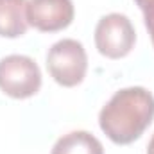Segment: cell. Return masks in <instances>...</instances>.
Masks as SVG:
<instances>
[{
  "instance_id": "6da1fadb",
  "label": "cell",
  "mask_w": 154,
  "mask_h": 154,
  "mask_svg": "<svg viewBox=\"0 0 154 154\" xmlns=\"http://www.w3.org/2000/svg\"><path fill=\"white\" fill-rule=\"evenodd\" d=\"M154 120V95L143 86L118 90L99 113L102 133L116 145L138 140Z\"/></svg>"
},
{
  "instance_id": "9c48e42d",
  "label": "cell",
  "mask_w": 154,
  "mask_h": 154,
  "mask_svg": "<svg viewBox=\"0 0 154 154\" xmlns=\"http://www.w3.org/2000/svg\"><path fill=\"white\" fill-rule=\"evenodd\" d=\"M147 154H154V134L151 138V142H149V145H147Z\"/></svg>"
},
{
  "instance_id": "ba28073f",
  "label": "cell",
  "mask_w": 154,
  "mask_h": 154,
  "mask_svg": "<svg viewBox=\"0 0 154 154\" xmlns=\"http://www.w3.org/2000/svg\"><path fill=\"white\" fill-rule=\"evenodd\" d=\"M134 2L143 13L145 27H147V31L151 34V39H152V45H154V0H134Z\"/></svg>"
},
{
  "instance_id": "7a4b0ae2",
  "label": "cell",
  "mask_w": 154,
  "mask_h": 154,
  "mask_svg": "<svg viewBox=\"0 0 154 154\" xmlns=\"http://www.w3.org/2000/svg\"><path fill=\"white\" fill-rule=\"evenodd\" d=\"M47 68L52 79L65 88L81 84L88 72V56L82 43L72 38L56 41L48 48Z\"/></svg>"
},
{
  "instance_id": "8992f818",
  "label": "cell",
  "mask_w": 154,
  "mask_h": 154,
  "mask_svg": "<svg viewBox=\"0 0 154 154\" xmlns=\"http://www.w3.org/2000/svg\"><path fill=\"white\" fill-rule=\"evenodd\" d=\"M27 27V0H0V36L20 38Z\"/></svg>"
},
{
  "instance_id": "3957f363",
  "label": "cell",
  "mask_w": 154,
  "mask_h": 154,
  "mask_svg": "<svg viewBox=\"0 0 154 154\" xmlns=\"http://www.w3.org/2000/svg\"><path fill=\"white\" fill-rule=\"evenodd\" d=\"M41 88V72L29 56L11 54L0 59V90L13 99H29Z\"/></svg>"
},
{
  "instance_id": "277c9868",
  "label": "cell",
  "mask_w": 154,
  "mask_h": 154,
  "mask_svg": "<svg viewBox=\"0 0 154 154\" xmlns=\"http://www.w3.org/2000/svg\"><path fill=\"white\" fill-rule=\"evenodd\" d=\"M136 43V31L125 14L109 13L102 16L95 27V47L109 59L125 57Z\"/></svg>"
},
{
  "instance_id": "5b68a950",
  "label": "cell",
  "mask_w": 154,
  "mask_h": 154,
  "mask_svg": "<svg viewBox=\"0 0 154 154\" xmlns=\"http://www.w3.org/2000/svg\"><path fill=\"white\" fill-rule=\"evenodd\" d=\"M75 16L72 0H29L27 23L41 32H57L66 29Z\"/></svg>"
},
{
  "instance_id": "52a82bcc",
  "label": "cell",
  "mask_w": 154,
  "mask_h": 154,
  "mask_svg": "<svg viewBox=\"0 0 154 154\" xmlns=\"http://www.w3.org/2000/svg\"><path fill=\"white\" fill-rule=\"evenodd\" d=\"M50 154H104V147L91 133L72 131L56 142Z\"/></svg>"
}]
</instances>
